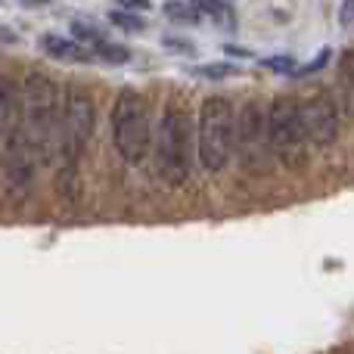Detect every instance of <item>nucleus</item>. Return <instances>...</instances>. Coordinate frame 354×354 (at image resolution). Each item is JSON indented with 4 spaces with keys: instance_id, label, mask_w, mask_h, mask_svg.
<instances>
[{
    "instance_id": "1",
    "label": "nucleus",
    "mask_w": 354,
    "mask_h": 354,
    "mask_svg": "<svg viewBox=\"0 0 354 354\" xmlns=\"http://www.w3.org/2000/svg\"><path fill=\"white\" fill-rule=\"evenodd\" d=\"M22 118H19V131H22L25 143H28L35 162L50 165L56 156V137H59V87L53 78L44 72H31L25 78L22 91Z\"/></svg>"
},
{
    "instance_id": "2",
    "label": "nucleus",
    "mask_w": 354,
    "mask_h": 354,
    "mask_svg": "<svg viewBox=\"0 0 354 354\" xmlns=\"http://www.w3.org/2000/svg\"><path fill=\"white\" fill-rule=\"evenodd\" d=\"M93 137V100L78 81L66 87L59 106V137H56V156L62 162L59 189L68 196L78 193V168Z\"/></svg>"
},
{
    "instance_id": "3",
    "label": "nucleus",
    "mask_w": 354,
    "mask_h": 354,
    "mask_svg": "<svg viewBox=\"0 0 354 354\" xmlns=\"http://www.w3.org/2000/svg\"><path fill=\"white\" fill-rule=\"evenodd\" d=\"M193 149H196V128L193 118L183 106L171 103L162 112L159 137H156V165L168 187H183L193 174Z\"/></svg>"
},
{
    "instance_id": "4",
    "label": "nucleus",
    "mask_w": 354,
    "mask_h": 354,
    "mask_svg": "<svg viewBox=\"0 0 354 354\" xmlns=\"http://www.w3.org/2000/svg\"><path fill=\"white\" fill-rule=\"evenodd\" d=\"M233 103L227 97H208L196 122V156L212 174L224 171L233 156Z\"/></svg>"
},
{
    "instance_id": "5",
    "label": "nucleus",
    "mask_w": 354,
    "mask_h": 354,
    "mask_svg": "<svg viewBox=\"0 0 354 354\" xmlns=\"http://www.w3.org/2000/svg\"><path fill=\"white\" fill-rule=\"evenodd\" d=\"M149 106L137 91H122L112 106V143L128 165H140L149 153Z\"/></svg>"
},
{
    "instance_id": "6",
    "label": "nucleus",
    "mask_w": 354,
    "mask_h": 354,
    "mask_svg": "<svg viewBox=\"0 0 354 354\" xmlns=\"http://www.w3.org/2000/svg\"><path fill=\"white\" fill-rule=\"evenodd\" d=\"M268 140L274 159H280L286 168H299L308 156V137L301 128L299 103L295 97H277L268 109Z\"/></svg>"
},
{
    "instance_id": "7",
    "label": "nucleus",
    "mask_w": 354,
    "mask_h": 354,
    "mask_svg": "<svg viewBox=\"0 0 354 354\" xmlns=\"http://www.w3.org/2000/svg\"><path fill=\"white\" fill-rule=\"evenodd\" d=\"M233 149L236 159L243 162L245 171L261 174L268 171L270 159V140H268V109H261V103H245L239 109V115L233 118Z\"/></svg>"
},
{
    "instance_id": "8",
    "label": "nucleus",
    "mask_w": 354,
    "mask_h": 354,
    "mask_svg": "<svg viewBox=\"0 0 354 354\" xmlns=\"http://www.w3.org/2000/svg\"><path fill=\"white\" fill-rule=\"evenodd\" d=\"M299 103V115H301V128H305L308 147H333L339 137V109L336 100L326 91H308L305 97H295Z\"/></svg>"
},
{
    "instance_id": "9",
    "label": "nucleus",
    "mask_w": 354,
    "mask_h": 354,
    "mask_svg": "<svg viewBox=\"0 0 354 354\" xmlns=\"http://www.w3.org/2000/svg\"><path fill=\"white\" fill-rule=\"evenodd\" d=\"M19 118H22V97L16 84L6 75H0V149L19 131Z\"/></svg>"
},
{
    "instance_id": "10",
    "label": "nucleus",
    "mask_w": 354,
    "mask_h": 354,
    "mask_svg": "<svg viewBox=\"0 0 354 354\" xmlns=\"http://www.w3.org/2000/svg\"><path fill=\"white\" fill-rule=\"evenodd\" d=\"M44 50H47L53 59H62V62H87L91 59V50L84 47V44H78L72 37H59V35H44Z\"/></svg>"
},
{
    "instance_id": "11",
    "label": "nucleus",
    "mask_w": 354,
    "mask_h": 354,
    "mask_svg": "<svg viewBox=\"0 0 354 354\" xmlns=\"http://www.w3.org/2000/svg\"><path fill=\"white\" fill-rule=\"evenodd\" d=\"M339 78H342L345 100H348V109L354 115V50H345L342 59H339Z\"/></svg>"
},
{
    "instance_id": "12",
    "label": "nucleus",
    "mask_w": 354,
    "mask_h": 354,
    "mask_svg": "<svg viewBox=\"0 0 354 354\" xmlns=\"http://www.w3.org/2000/svg\"><path fill=\"white\" fill-rule=\"evenodd\" d=\"M109 22L122 31H147V19L137 16V12H128V10H115L109 12Z\"/></svg>"
},
{
    "instance_id": "13",
    "label": "nucleus",
    "mask_w": 354,
    "mask_h": 354,
    "mask_svg": "<svg viewBox=\"0 0 354 354\" xmlns=\"http://www.w3.org/2000/svg\"><path fill=\"white\" fill-rule=\"evenodd\" d=\"M72 35H75V41L84 44L91 53L100 47V44H103V35H100L93 25H84V22H72Z\"/></svg>"
},
{
    "instance_id": "14",
    "label": "nucleus",
    "mask_w": 354,
    "mask_h": 354,
    "mask_svg": "<svg viewBox=\"0 0 354 354\" xmlns=\"http://www.w3.org/2000/svg\"><path fill=\"white\" fill-rule=\"evenodd\" d=\"M202 6H205V12L214 19V22L227 25V28H233L236 25V16H233V10L227 3H221V0H199Z\"/></svg>"
},
{
    "instance_id": "15",
    "label": "nucleus",
    "mask_w": 354,
    "mask_h": 354,
    "mask_svg": "<svg viewBox=\"0 0 354 354\" xmlns=\"http://www.w3.org/2000/svg\"><path fill=\"white\" fill-rule=\"evenodd\" d=\"M97 56H103L106 62H115V66H122V62H128L131 59V50L128 47H118V44H100L97 50H93Z\"/></svg>"
},
{
    "instance_id": "16",
    "label": "nucleus",
    "mask_w": 354,
    "mask_h": 354,
    "mask_svg": "<svg viewBox=\"0 0 354 354\" xmlns=\"http://www.w3.org/2000/svg\"><path fill=\"white\" fill-rule=\"evenodd\" d=\"M199 78H208V81H221V78H230V75H236L239 68L236 66H199L193 68Z\"/></svg>"
},
{
    "instance_id": "17",
    "label": "nucleus",
    "mask_w": 354,
    "mask_h": 354,
    "mask_svg": "<svg viewBox=\"0 0 354 354\" xmlns=\"http://www.w3.org/2000/svg\"><path fill=\"white\" fill-rule=\"evenodd\" d=\"M165 16L168 19H174V22H193V12H189V6L187 3H180V0H168L165 3Z\"/></svg>"
},
{
    "instance_id": "18",
    "label": "nucleus",
    "mask_w": 354,
    "mask_h": 354,
    "mask_svg": "<svg viewBox=\"0 0 354 354\" xmlns=\"http://www.w3.org/2000/svg\"><path fill=\"white\" fill-rule=\"evenodd\" d=\"M268 66L274 68V72H289V75H295V62L289 59V56H270Z\"/></svg>"
},
{
    "instance_id": "19",
    "label": "nucleus",
    "mask_w": 354,
    "mask_h": 354,
    "mask_svg": "<svg viewBox=\"0 0 354 354\" xmlns=\"http://www.w3.org/2000/svg\"><path fill=\"white\" fill-rule=\"evenodd\" d=\"M122 6H128V12H137V10H149V0H118Z\"/></svg>"
},
{
    "instance_id": "20",
    "label": "nucleus",
    "mask_w": 354,
    "mask_h": 354,
    "mask_svg": "<svg viewBox=\"0 0 354 354\" xmlns=\"http://www.w3.org/2000/svg\"><path fill=\"white\" fill-rule=\"evenodd\" d=\"M354 19V0H345L342 3V25H351Z\"/></svg>"
}]
</instances>
